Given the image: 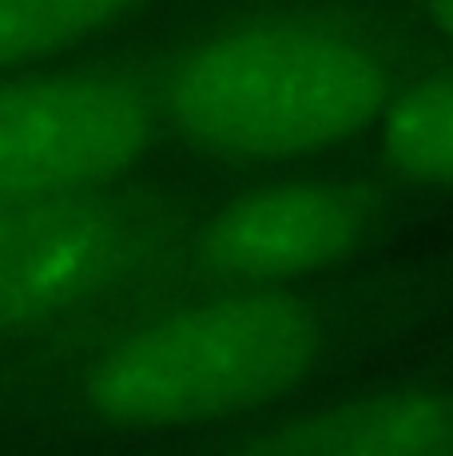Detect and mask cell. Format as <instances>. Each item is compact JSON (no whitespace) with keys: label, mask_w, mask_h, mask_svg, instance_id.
Segmentation results:
<instances>
[{"label":"cell","mask_w":453,"mask_h":456,"mask_svg":"<svg viewBox=\"0 0 453 456\" xmlns=\"http://www.w3.org/2000/svg\"><path fill=\"white\" fill-rule=\"evenodd\" d=\"M155 124L152 95L116 76L0 80V207L111 187Z\"/></svg>","instance_id":"obj_4"},{"label":"cell","mask_w":453,"mask_h":456,"mask_svg":"<svg viewBox=\"0 0 453 456\" xmlns=\"http://www.w3.org/2000/svg\"><path fill=\"white\" fill-rule=\"evenodd\" d=\"M382 155L414 183L453 187V76H430L390 95L378 111Z\"/></svg>","instance_id":"obj_7"},{"label":"cell","mask_w":453,"mask_h":456,"mask_svg":"<svg viewBox=\"0 0 453 456\" xmlns=\"http://www.w3.org/2000/svg\"><path fill=\"white\" fill-rule=\"evenodd\" d=\"M136 4L139 0H0V72L45 64Z\"/></svg>","instance_id":"obj_8"},{"label":"cell","mask_w":453,"mask_h":456,"mask_svg":"<svg viewBox=\"0 0 453 456\" xmlns=\"http://www.w3.org/2000/svg\"><path fill=\"white\" fill-rule=\"evenodd\" d=\"M430 16H433V24L453 40V0H430Z\"/></svg>","instance_id":"obj_9"},{"label":"cell","mask_w":453,"mask_h":456,"mask_svg":"<svg viewBox=\"0 0 453 456\" xmlns=\"http://www.w3.org/2000/svg\"><path fill=\"white\" fill-rule=\"evenodd\" d=\"M390 100L378 48L318 20H259L187 48L155 92V119L215 159L278 163L338 147Z\"/></svg>","instance_id":"obj_1"},{"label":"cell","mask_w":453,"mask_h":456,"mask_svg":"<svg viewBox=\"0 0 453 456\" xmlns=\"http://www.w3.org/2000/svg\"><path fill=\"white\" fill-rule=\"evenodd\" d=\"M366 239V207L338 183H267L207 218L199 258L219 278L278 286L338 266Z\"/></svg>","instance_id":"obj_5"},{"label":"cell","mask_w":453,"mask_h":456,"mask_svg":"<svg viewBox=\"0 0 453 456\" xmlns=\"http://www.w3.org/2000/svg\"><path fill=\"white\" fill-rule=\"evenodd\" d=\"M152 218L100 191L0 207V341L64 326L147 270Z\"/></svg>","instance_id":"obj_3"},{"label":"cell","mask_w":453,"mask_h":456,"mask_svg":"<svg viewBox=\"0 0 453 456\" xmlns=\"http://www.w3.org/2000/svg\"><path fill=\"white\" fill-rule=\"evenodd\" d=\"M326 322L299 297L255 290L191 302L116 338L84 373V409L116 428H183L259 409L299 385Z\"/></svg>","instance_id":"obj_2"},{"label":"cell","mask_w":453,"mask_h":456,"mask_svg":"<svg viewBox=\"0 0 453 456\" xmlns=\"http://www.w3.org/2000/svg\"><path fill=\"white\" fill-rule=\"evenodd\" d=\"M263 452L334 456H453V397L438 389H394L334 401L302 413L263 441Z\"/></svg>","instance_id":"obj_6"}]
</instances>
